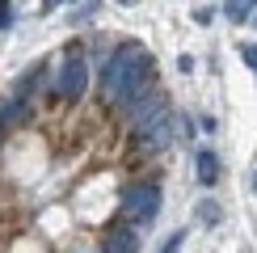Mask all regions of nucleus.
Listing matches in <instances>:
<instances>
[{
	"mask_svg": "<svg viewBox=\"0 0 257 253\" xmlns=\"http://www.w3.org/2000/svg\"><path fill=\"white\" fill-rule=\"evenodd\" d=\"M118 207H122L126 224L135 219L139 228H148V224H152V219L160 215V182H156V177H139V182L122 186V198H118Z\"/></svg>",
	"mask_w": 257,
	"mask_h": 253,
	"instance_id": "f257e3e1",
	"label": "nucleus"
},
{
	"mask_svg": "<svg viewBox=\"0 0 257 253\" xmlns=\"http://www.w3.org/2000/svg\"><path fill=\"white\" fill-rule=\"evenodd\" d=\"M68 55H63L59 63V72H55V97L59 101H68V105H76L84 93H89V59L80 55V42H68Z\"/></svg>",
	"mask_w": 257,
	"mask_h": 253,
	"instance_id": "f03ea898",
	"label": "nucleus"
},
{
	"mask_svg": "<svg viewBox=\"0 0 257 253\" xmlns=\"http://www.w3.org/2000/svg\"><path fill=\"white\" fill-rule=\"evenodd\" d=\"M148 51L139 47V42H122L118 51H114L110 59H105V68H101V80H97V89H101V97L114 105V97H118V89L126 80H131V72H135V63L144 59Z\"/></svg>",
	"mask_w": 257,
	"mask_h": 253,
	"instance_id": "7ed1b4c3",
	"label": "nucleus"
},
{
	"mask_svg": "<svg viewBox=\"0 0 257 253\" xmlns=\"http://www.w3.org/2000/svg\"><path fill=\"white\" fill-rule=\"evenodd\" d=\"M97 249L101 253H139V232L126 224V219H122V224H110V228L101 232Z\"/></svg>",
	"mask_w": 257,
	"mask_h": 253,
	"instance_id": "20e7f679",
	"label": "nucleus"
},
{
	"mask_svg": "<svg viewBox=\"0 0 257 253\" xmlns=\"http://www.w3.org/2000/svg\"><path fill=\"white\" fill-rule=\"evenodd\" d=\"M194 173H198V186H219V156L215 148H194Z\"/></svg>",
	"mask_w": 257,
	"mask_h": 253,
	"instance_id": "39448f33",
	"label": "nucleus"
},
{
	"mask_svg": "<svg viewBox=\"0 0 257 253\" xmlns=\"http://www.w3.org/2000/svg\"><path fill=\"white\" fill-rule=\"evenodd\" d=\"M253 9H257V0H228V5H223V17H228L232 26H240V21L253 17Z\"/></svg>",
	"mask_w": 257,
	"mask_h": 253,
	"instance_id": "423d86ee",
	"label": "nucleus"
},
{
	"mask_svg": "<svg viewBox=\"0 0 257 253\" xmlns=\"http://www.w3.org/2000/svg\"><path fill=\"white\" fill-rule=\"evenodd\" d=\"M198 219H202V224H219V203H211V198H207V203H198Z\"/></svg>",
	"mask_w": 257,
	"mask_h": 253,
	"instance_id": "0eeeda50",
	"label": "nucleus"
},
{
	"mask_svg": "<svg viewBox=\"0 0 257 253\" xmlns=\"http://www.w3.org/2000/svg\"><path fill=\"white\" fill-rule=\"evenodd\" d=\"M93 13H97V0H84L76 13H72V21H76V26H84V21H93Z\"/></svg>",
	"mask_w": 257,
	"mask_h": 253,
	"instance_id": "6e6552de",
	"label": "nucleus"
},
{
	"mask_svg": "<svg viewBox=\"0 0 257 253\" xmlns=\"http://www.w3.org/2000/svg\"><path fill=\"white\" fill-rule=\"evenodd\" d=\"M181 245H186V228H177V232H169V240L160 245V253H177Z\"/></svg>",
	"mask_w": 257,
	"mask_h": 253,
	"instance_id": "1a4fd4ad",
	"label": "nucleus"
},
{
	"mask_svg": "<svg viewBox=\"0 0 257 253\" xmlns=\"http://www.w3.org/2000/svg\"><path fill=\"white\" fill-rule=\"evenodd\" d=\"M240 59L253 68V76H257V42H240Z\"/></svg>",
	"mask_w": 257,
	"mask_h": 253,
	"instance_id": "9d476101",
	"label": "nucleus"
},
{
	"mask_svg": "<svg viewBox=\"0 0 257 253\" xmlns=\"http://www.w3.org/2000/svg\"><path fill=\"white\" fill-rule=\"evenodd\" d=\"M9 26H13V5L0 0V30H9Z\"/></svg>",
	"mask_w": 257,
	"mask_h": 253,
	"instance_id": "9b49d317",
	"label": "nucleus"
},
{
	"mask_svg": "<svg viewBox=\"0 0 257 253\" xmlns=\"http://www.w3.org/2000/svg\"><path fill=\"white\" fill-rule=\"evenodd\" d=\"M211 17H215V9H198V13H194L198 26H211Z\"/></svg>",
	"mask_w": 257,
	"mask_h": 253,
	"instance_id": "f8f14e48",
	"label": "nucleus"
},
{
	"mask_svg": "<svg viewBox=\"0 0 257 253\" xmlns=\"http://www.w3.org/2000/svg\"><path fill=\"white\" fill-rule=\"evenodd\" d=\"M177 72H186V76H190V72H194V55H181L177 59Z\"/></svg>",
	"mask_w": 257,
	"mask_h": 253,
	"instance_id": "ddd939ff",
	"label": "nucleus"
},
{
	"mask_svg": "<svg viewBox=\"0 0 257 253\" xmlns=\"http://www.w3.org/2000/svg\"><path fill=\"white\" fill-rule=\"evenodd\" d=\"M72 253H101V249H97V245H76Z\"/></svg>",
	"mask_w": 257,
	"mask_h": 253,
	"instance_id": "4468645a",
	"label": "nucleus"
},
{
	"mask_svg": "<svg viewBox=\"0 0 257 253\" xmlns=\"http://www.w3.org/2000/svg\"><path fill=\"white\" fill-rule=\"evenodd\" d=\"M59 0H42V13H47V9H55ZM63 5H72V0H63Z\"/></svg>",
	"mask_w": 257,
	"mask_h": 253,
	"instance_id": "2eb2a0df",
	"label": "nucleus"
},
{
	"mask_svg": "<svg viewBox=\"0 0 257 253\" xmlns=\"http://www.w3.org/2000/svg\"><path fill=\"white\" fill-rule=\"evenodd\" d=\"M253 194H257V173H253Z\"/></svg>",
	"mask_w": 257,
	"mask_h": 253,
	"instance_id": "dca6fc26",
	"label": "nucleus"
},
{
	"mask_svg": "<svg viewBox=\"0 0 257 253\" xmlns=\"http://www.w3.org/2000/svg\"><path fill=\"white\" fill-rule=\"evenodd\" d=\"M118 5H135V0H118Z\"/></svg>",
	"mask_w": 257,
	"mask_h": 253,
	"instance_id": "f3484780",
	"label": "nucleus"
}]
</instances>
